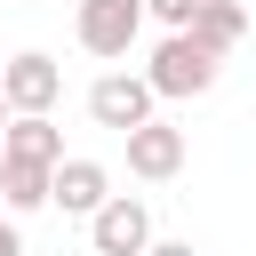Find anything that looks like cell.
<instances>
[{
	"label": "cell",
	"instance_id": "obj_1",
	"mask_svg": "<svg viewBox=\"0 0 256 256\" xmlns=\"http://www.w3.org/2000/svg\"><path fill=\"white\" fill-rule=\"evenodd\" d=\"M144 80H152V96H168V104H184V96H208V88L224 80V56H216V48H200L192 32H168V40L152 48V64H144Z\"/></svg>",
	"mask_w": 256,
	"mask_h": 256
},
{
	"label": "cell",
	"instance_id": "obj_2",
	"mask_svg": "<svg viewBox=\"0 0 256 256\" xmlns=\"http://www.w3.org/2000/svg\"><path fill=\"white\" fill-rule=\"evenodd\" d=\"M144 32V0H72V40L104 64H120Z\"/></svg>",
	"mask_w": 256,
	"mask_h": 256
},
{
	"label": "cell",
	"instance_id": "obj_3",
	"mask_svg": "<svg viewBox=\"0 0 256 256\" xmlns=\"http://www.w3.org/2000/svg\"><path fill=\"white\" fill-rule=\"evenodd\" d=\"M0 96H8V112H56L64 64H56L48 48H16V56L0 64Z\"/></svg>",
	"mask_w": 256,
	"mask_h": 256
},
{
	"label": "cell",
	"instance_id": "obj_4",
	"mask_svg": "<svg viewBox=\"0 0 256 256\" xmlns=\"http://www.w3.org/2000/svg\"><path fill=\"white\" fill-rule=\"evenodd\" d=\"M104 200H112V168H104V160L64 152V160L48 168V208H64V216H80V224H88Z\"/></svg>",
	"mask_w": 256,
	"mask_h": 256
},
{
	"label": "cell",
	"instance_id": "obj_5",
	"mask_svg": "<svg viewBox=\"0 0 256 256\" xmlns=\"http://www.w3.org/2000/svg\"><path fill=\"white\" fill-rule=\"evenodd\" d=\"M152 104H160V96H152V80H144V72H104V80L88 88V120H96V128H112V136H128L136 120H152Z\"/></svg>",
	"mask_w": 256,
	"mask_h": 256
},
{
	"label": "cell",
	"instance_id": "obj_6",
	"mask_svg": "<svg viewBox=\"0 0 256 256\" xmlns=\"http://www.w3.org/2000/svg\"><path fill=\"white\" fill-rule=\"evenodd\" d=\"M144 240H152V208H144L136 192H112V200L88 216V248H96V256H144Z\"/></svg>",
	"mask_w": 256,
	"mask_h": 256
},
{
	"label": "cell",
	"instance_id": "obj_7",
	"mask_svg": "<svg viewBox=\"0 0 256 256\" xmlns=\"http://www.w3.org/2000/svg\"><path fill=\"white\" fill-rule=\"evenodd\" d=\"M120 144H128V176H144V184H168V176H184V128H168L160 112H152V120H136Z\"/></svg>",
	"mask_w": 256,
	"mask_h": 256
},
{
	"label": "cell",
	"instance_id": "obj_8",
	"mask_svg": "<svg viewBox=\"0 0 256 256\" xmlns=\"http://www.w3.org/2000/svg\"><path fill=\"white\" fill-rule=\"evenodd\" d=\"M0 152H8V160H40V168H56V160H64V128H56L48 112H8Z\"/></svg>",
	"mask_w": 256,
	"mask_h": 256
},
{
	"label": "cell",
	"instance_id": "obj_9",
	"mask_svg": "<svg viewBox=\"0 0 256 256\" xmlns=\"http://www.w3.org/2000/svg\"><path fill=\"white\" fill-rule=\"evenodd\" d=\"M184 32H192L200 48H216V56H232V48L248 40V8H240V0H200Z\"/></svg>",
	"mask_w": 256,
	"mask_h": 256
},
{
	"label": "cell",
	"instance_id": "obj_10",
	"mask_svg": "<svg viewBox=\"0 0 256 256\" xmlns=\"http://www.w3.org/2000/svg\"><path fill=\"white\" fill-rule=\"evenodd\" d=\"M0 200H8V216L48 208V168H40V160H8V152H0Z\"/></svg>",
	"mask_w": 256,
	"mask_h": 256
},
{
	"label": "cell",
	"instance_id": "obj_11",
	"mask_svg": "<svg viewBox=\"0 0 256 256\" xmlns=\"http://www.w3.org/2000/svg\"><path fill=\"white\" fill-rule=\"evenodd\" d=\"M192 8H200V0H144V16H152V24H168V32H184V24H192Z\"/></svg>",
	"mask_w": 256,
	"mask_h": 256
},
{
	"label": "cell",
	"instance_id": "obj_12",
	"mask_svg": "<svg viewBox=\"0 0 256 256\" xmlns=\"http://www.w3.org/2000/svg\"><path fill=\"white\" fill-rule=\"evenodd\" d=\"M144 256H200L192 240H144Z\"/></svg>",
	"mask_w": 256,
	"mask_h": 256
},
{
	"label": "cell",
	"instance_id": "obj_13",
	"mask_svg": "<svg viewBox=\"0 0 256 256\" xmlns=\"http://www.w3.org/2000/svg\"><path fill=\"white\" fill-rule=\"evenodd\" d=\"M0 256H24V232H16L8 216H0Z\"/></svg>",
	"mask_w": 256,
	"mask_h": 256
},
{
	"label": "cell",
	"instance_id": "obj_14",
	"mask_svg": "<svg viewBox=\"0 0 256 256\" xmlns=\"http://www.w3.org/2000/svg\"><path fill=\"white\" fill-rule=\"evenodd\" d=\"M0 128H8V96H0Z\"/></svg>",
	"mask_w": 256,
	"mask_h": 256
}]
</instances>
